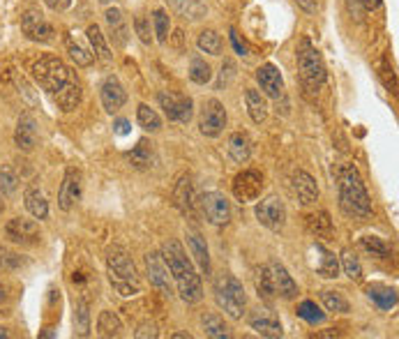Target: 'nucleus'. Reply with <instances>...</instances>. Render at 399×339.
<instances>
[{"mask_svg": "<svg viewBox=\"0 0 399 339\" xmlns=\"http://www.w3.org/2000/svg\"><path fill=\"white\" fill-rule=\"evenodd\" d=\"M316 254H318V261H316V272L325 279H335L339 277V261L337 256L332 254L330 249L321 247V245H316Z\"/></svg>", "mask_w": 399, "mask_h": 339, "instance_id": "nucleus-27", "label": "nucleus"}, {"mask_svg": "<svg viewBox=\"0 0 399 339\" xmlns=\"http://www.w3.org/2000/svg\"><path fill=\"white\" fill-rule=\"evenodd\" d=\"M173 5H176V12L180 17L190 21L206 17V3H203V0H173Z\"/></svg>", "mask_w": 399, "mask_h": 339, "instance_id": "nucleus-36", "label": "nucleus"}, {"mask_svg": "<svg viewBox=\"0 0 399 339\" xmlns=\"http://www.w3.org/2000/svg\"><path fill=\"white\" fill-rule=\"evenodd\" d=\"M229 155L231 160L238 162V164H245L250 162L252 157V143H250V136L243 134V132H236L229 136Z\"/></svg>", "mask_w": 399, "mask_h": 339, "instance_id": "nucleus-26", "label": "nucleus"}, {"mask_svg": "<svg viewBox=\"0 0 399 339\" xmlns=\"http://www.w3.org/2000/svg\"><path fill=\"white\" fill-rule=\"evenodd\" d=\"M231 42H234V49H236V51L241 53V56L250 51L247 44H245V40H241V35H238L236 28H231Z\"/></svg>", "mask_w": 399, "mask_h": 339, "instance_id": "nucleus-52", "label": "nucleus"}, {"mask_svg": "<svg viewBox=\"0 0 399 339\" xmlns=\"http://www.w3.org/2000/svg\"><path fill=\"white\" fill-rule=\"evenodd\" d=\"M146 270H148L150 284L155 286L162 295L171 298V295H173V286H171L169 268H166V261L162 258V254H157V251H150V254L146 256Z\"/></svg>", "mask_w": 399, "mask_h": 339, "instance_id": "nucleus-15", "label": "nucleus"}, {"mask_svg": "<svg viewBox=\"0 0 399 339\" xmlns=\"http://www.w3.org/2000/svg\"><path fill=\"white\" fill-rule=\"evenodd\" d=\"M134 337L136 339H157L159 337V333H157V326L155 323H150V321H143L139 328H136V333H134Z\"/></svg>", "mask_w": 399, "mask_h": 339, "instance_id": "nucleus-50", "label": "nucleus"}, {"mask_svg": "<svg viewBox=\"0 0 399 339\" xmlns=\"http://www.w3.org/2000/svg\"><path fill=\"white\" fill-rule=\"evenodd\" d=\"M7 337H10V333H7V328L0 326V339H7Z\"/></svg>", "mask_w": 399, "mask_h": 339, "instance_id": "nucleus-61", "label": "nucleus"}, {"mask_svg": "<svg viewBox=\"0 0 399 339\" xmlns=\"http://www.w3.org/2000/svg\"><path fill=\"white\" fill-rule=\"evenodd\" d=\"M367 295L376 307L383 309V312H388V309H393L397 305V291L390 286L372 284V286H367Z\"/></svg>", "mask_w": 399, "mask_h": 339, "instance_id": "nucleus-28", "label": "nucleus"}, {"mask_svg": "<svg viewBox=\"0 0 399 339\" xmlns=\"http://www.w3.org/2000/svg\"><path fill=\"white\" fill-rule=\"evenodd\" d=\"M190 78L194 83L199 85H206L210 78H213V69H210V65L203 60L201 56H194L192 63H190Z\"/></svg>", "mask_w": 399, "mask_h": 339, "instance_id": "nucleus-39", "label": "nucleus"}, {"mask_svg": "<svg viewBox=\"0 0 399 339\" xmlns=\"http://www.w3.org/2000/svg\"><path fill=\"white\" fill-rule=\"evenodd\" d=\"M86 35H88V42H90V47H92V51H95V56L101 58V60H111V49H108L104 35H101V28L92 24V26H88Z\"/></svg>", "mask_w": 399, "mask_h": 339, "instance_id": "nucleus-34", "label": "nucleus"}, {"mask_svg": "<svg viewBox=\"0 0 399 339\" xmlns=\"http://www.w3.org/2000/svg\"><path fill=\"white\" fill-rule=\"evenodd\" d=\"M33 76L42 88H44L51 99L58 104V109L70 113L76 111V106L81 104L83 88L76 78V72H72L70 65H65L58 56H40L33 63Z\"/></svg>", "mask_w": 399, "mask_h": 339, "instance_id": "nucleus-1", "label": "nucleus"}, {"mask_svg": "<svg viewBox=\"0 0 399 339\" xmlns=\"http://www.w3.org/2000/svg\"><path fill=\"white\" fill-rule=\"evenodd\" d=\"M270 268V275H272V284H275V295L284 300H291L298 295V284L293 282V277L288 275V270L284 268L282 263H268Z\"/></svg>", "mask_w": 399, "mask_h": 339, "instance_id": "nucleus-20", "label": "nucleus"}, {"mask_svg": "<svg viewBox=\"0 0 399 339\" xmlns=\"http://www.w3.org/2000/svg\"><path fill=\"white\" fill-rule=\"evenodd\" d=\"M298 5L302 7V10H307V12H314L316 10V0H298Z\"/></svg>", "mask_w": 399, "mask_h": 339, "instance_id": "nucleus-57", "label": "nucleus"}, {"mask_svg": "<svg viewBox=\"0 0 399 339\" xmlns=\"http://www.w3.org/2000/svg\"><path fill=\"white\" fill-rule=\"evenodd\" d=\"M250 328L256 335L268 337V339H277V337L284 335L279 316L275 314L270 307H256V309H254V312L250 314Z\"/></svg>", "mask_w": 399, "mask_h": 339, "instance_id": "nucleus-14", "label": "nucleus"}, {"mask_svg": "<svg viewBox=\"0 0 399 339\" xmlns=\"http://www.w3.org/2000/svg\"><path fill=\"white\" fill-rule=\"evenodd\" d=\"M339 206L349 217L365 220L372 215V201H369L367 187L353 164H346L339 171Z\"/></svg>", "mask_w": 399, "mask_h": 339, "instance_id": "nucleus-3", "label": "nucleus"}, {"mask_svg": "<svg viewBox=\"0 0 399 339\" xmlns=\"http://www.w3.org/2000/svg\"><path fill=\"white\" fill-rule=\"evenodd\" d=\"M256 220L259 224H263L266 229L270 231H282L286 224V206L284 201H282L279 197H275V194H270V197L261 199V204L256 206Z\"/></svg>", "mask_w": 399, "mask_h": 339, "instance_id": "nucleus-8", "label": "nucleus"}, {"mask_svg": "<svg viewBox=\"0 0 399 339\" xmlns=\"http://www.w3.org/2000/svg\"><path fill=\"white\" fill-rule=\"evenodd\" d=\"M17 185H19V178L10 167H5L0 171V190H3V194H12L17 190Z\"/></svg>", "mask_w": 399, "mask_h": 339, "instance_id": "nucleus-46", "label": "nucleus"}, {"mask_svg": "<svg viewBox=\"0 0 399 339\" xmlns=\"http://www.w3.org/2000/svg\"><path fill=\"white\" fill-rule=\"evenodd\" d=\"M24 201H26L28 213H31L35 220H47L49 217V201L44 199V194H42L38 187H31V190H26Z\"/></svg>", "mask_w": 399, "mask_h": 339, "instance_id": "nucleus-29", "label": "nucleus"}, {"mask_svg": "<svg viewBox=\"0 0 399 339\" xmlns=\"http://www.w3.org/2000/svg\"><path fill=\"white\" fill-rule=\"evenodd\" d=\"M231 190H234V197L241 201V204H252V201H256L261 197V192H263V176L254 169L241 171L234 178Z\"/></svg>", "mask_w": 399, "mask_h": 339, "instance_id": "nucleus-11", "label": "nucleus"}, {"mask_svg": "<svg viewBox=\"0 0 399 339\" xmlns=\"http://www.w3.org/2000/svg\"><path fill=\"white\" fill-rule=\"evenodd\" d=\"M215 302L231 319H243L247 295H245L243 284L234 275H222L215 279Z\"/></svg>", "mask_w": 399, "mask_h": 339, "instance_id": "nucleus-6", "label": "nucleus"}, {"mask_svg": "<svg viewBox=\"0 0 399 339\" xmlns=\"http://www.w3.org/2000/svg\"><path fill=\"white\" fill-rule=\"evenodd\" d=\"M106 272H108V279H111V286L118 291V295H122V298L141 293L139 272H136L134 261L125 254V251H120V249L108 251Z\"/></svg>", "mask_w": 399, "mask_h": 339, "instance_id": "nucleus-5", "label": "nucleus"}, {"mask_svg": "<svg viewBox=\"0 0 399 339\" xmlns=\"http://www.w3.org/2000/svg\"><path fill=\"white\" fill-rule=\"evenodd\" d=\"M152 26H155V35H157V40L164 44V42L169 40V31H171L169 14H166L164 10H157L155 14H152Z\"/></svg>", "mask_w": 399, "mask_h": 339, "instance_id": "nucleus-45", "label": "nucleus"}, {"mask_svg": "<svg viewBox=\"0 0 399 339\" xmlns=\"http://www.w3.org/2000/svg\"><path fill=\"white\" fill-rule=\"evenodd\" d=\"M173 337H176V339H185V337H187V339H192V335H190V333H176Z\"/></svg>", "mask_w": 399, "mask_h": 339, "instance_id": "nucleus-60", "label": "nucleus"}, {"mask_svg": "<svg viewBox=\"0 0 399 339\" xmlns=\"http://www.w3.org/2000/svg\"><path fill=\"white\" fill-rule=\"evenodd\" d=\"M173 42H176V47H178V49L183 47V31H176V33H173Z\"/></svg>", "mask_w": 399, "mask_h": 339, "instance_id": "nucleus-58", "label": "nucleus"}, {"mask_svg": "<svg viewBox=\"0 0 399 339\" xmlns=\"http://www.w3.org/2000/svg\"><path fill=\"white\" fill-rule=\"evenodd\" d=\"M173 201L180 208V213L194 215V190H192V178L183 176L178 180L176 190H173Z\"/></svg>", "mask_w": 399, "mask_h": 339, "instance_id": "nucleus-23", "label": "nucleus"}, {"mask_svg": "<svg viewBox=\"0 0 399 339\" xmlns=\"http://www.w3.org/2000/svg\"><path fill=\"white\" fill-rule=\"evenodd\" d=\"M224 127H227V109H224V104L220 99H208V102L203 104V111L199 118L201 134L208 136V139H215V136H220L224 132Z\"/></svg>", "mask_w": 399, "mask_h": 339, "instance_id": "nucleus-9", "label": "nucleus"}, {"mask_svg": "<svg viewBox=\"0 0 399 339\" xmlns=\"http://www.w3.org/2000/svg\"><path fill=\"white\" fill-rule=\"evenodd\" d=\"M245 104H247L250 118L256 122V125L266 122V118H268V104H266V97L261 95L256 88H247V90H245Z\"/></svg>", "mask_w": 399, "mask_h": 339, "instance_id": "nucleus-25", "label": "nucleus"}, {"mask_svg": "<svg viewBox=\"0 0 399 339\" xmlns=\"http://www.w3.org/2000/svg\"><path fill=\"white\" fill-rule=\"evenodd\" d=\"M129 160H132L136 167H146L150 164V150H148V141H139L134 153H129Z\"/></svg>", "mask_w": 399, "mask_h": 339, "instance_id": "nucleus-47", "label": "nucleus"}, {"mask_svg": "<svg viewBox=\"0 0 399 339\" xmlns=\"http://www.w3.org/2000/svg\"><path fill=\"white\" fill-rule=\"evenodd\" d=\"M14 143L26 153H31L38 146V122H35L33 115H21L19 118L17 129H14Z\"/></svg>", "mask_w": 399, "mask_h": 339, "instance_id": "nucleus-19", "label": "nucleus"}, {"mask_svg": "<svg viewBox=\"0 0 399 339\" xmlns=\"http://www.w3.org/2000/svg\"><path fill=\"white\" fill-rule=\"evenodd\" d=\"M197 44H199V49L203 53H210V56H220L222 53V38L215 31H203L199 35Z\"/></svg>", "mask_w": 399, "mask_h": 339, "instance_id": "nucleus-41", "label": "nucleus"}, {"mask_svg": "<svg viewBox=\"0 0 399 339\" xmlns=\"http://www.w3.org/2000/svg\"><path fill=\"white\" fill-rule=\"evenodd\" d=\"M5 235L17 245H38L40 242V226L33 220L26 217H14L10 224L5 226Z\"/></svg>", "mask_w": 399, "mask_h": 339, "instance_id": "nucleus-16", "label": "nucleus"}, {"mask_svg": "<svg viewBox=\"0 0 399 339\" xmlns=\"http://www.w3.org/2000/svg\"><path fill=\"white\" fill-rule=\"evenodd\" d=\"M316 337H339L337 330H328V333H316Z\"/></svg>", "mask_w": 399, "mask_h": 339, "instance_id": "nucleus-59", "label": "nucleus"}, {"mask_svg": "<svg viewBox=\"0 0 399 339\" xmlns=\"http://www.w3.org/2000/svg\"><path fill=\"white\" fill-rule=\"evenodd\" d=\"M136 120H139L141 129H146L150 134H155L162 129V118H159L157 111H152L148 104H139V109H136Z\"/></svg>", "mask_w": 399, "mask_h": 339, "instance_id": "nucleus-37", "label": "nucleus"}, {"mask_svg": "<svg viewBox=\"0 0 399 339\" xmlns=\"http://www.w3.org/2000/svg\"><path fill=\"white\" fill-rule=\"evenodd\" d=\"M99 97H101V106H104L106 113H118L127 102V92L122 88V83L118 81V76H106L104 83L99 88Z\"/></svg>", "mask_w": 399, "mask_h": 339, "instance_id": "nucleus-17", "label": "nucleus"}, {"mask_svg": "<svg viewBox=\"0 0 399 339\" xmlns=\"http://www.w3.org/2000/svg\"><path fill=\"white\" fill-rule=\"evenodd\" d=\"M115 132H118L120 136H122V134H127V132H129V122H127L125 118L115 120Z\"/></svg>", "mask_w": 399, "mask_h": 339, "instance_id": "nucleus-56", "label": "nucleus"}, {"mask_svg": "<svg viewBox=\"0 0 399 339\" xmlns=\"http://www.w3.org/2000/svg\"><path fill=\"white\" fill-rule=\"evenodd\" d=\"M254 284H256L259 298H263L268 302L275 298V284H272V275H270V268H268V265H261V268H256Z\"/></svg>", "mask_w": 399, "mask_h": 339, "instance_id": "nucleus-32", "label": "nucleus"}, {"mask_svg": "<svg viewBox=\"0 0 399 339\" xmlns=\"http://www.w3.org/2000/svg\"><path fill=\"white\" fill-rule=\"evenodd\" d=\"M134 31H136V35H139V40L143 42V44H150V42H152V38H150V19L136 17L134 19Z\"/></svg>", "mask_w": 399, "mask_h": 339, "instance_id": "nucleus-48", "label": "nucleus"}, {"mask_svg": "<svg viewBox=\"0 0 399 339\" xmlns=\"http://www.w3.org/2000/svg\"><path fill=\"white\" fill-rule=\"evenodd\" d=\"M5 213V201H3V194H0V215Z\"/></svg>", "mask_w": 399, "mask_h": 339, "instance_id": "nucleus-62", "label": "nucleus"}, {"mask_svg": "<svg viewBox=\"0 0 399 339\" xmlns=\"http://www.w3.org/2000/svg\"><path fill=\"white\" fill-rule=\"evenodd\" d=\"M307 226L311 233L316 235H330L332 233V220L328 213H316V215H309L307 217Z\"/></svg>", "mask_w": 399, "mask_h": 339, "instance_id": "nucleus-43", "label": "nucleus"}, {"mask_svg": "<svg viewBox=\"0 0 399 339\" xmlns=\"http://www.w3.org/2000/svg\"><path fill=\"white\" fill-rule=\"evenodd\" d=\"M342 268H344V275L351 277L353 282H360L362 279V263H360V258L355 256V251H351V249L342 251Z\"/></svg>", "mask_w": 399, "mask_h": 339, "instance_id": "nucleus-40", "label": "nucleus"}, {"mask_svg": "<svg viewBox=\"0 0 399 339\" xmlns=\"http://www.w3.org/2000/svg\"><path fill=\"white\" fill-rule=\"evenodd\" d=\"M291 183H293L295 197H298V201H300L302 206L316 204V199H318V185H316V180L311 178L307 171H295L293 178H291Z\"/></svg>", "mask_w": 399, "mask_h": 339, "instance_id": "nucleus-21", "label": "nucleus"}, {"mask_svg": "<svg viewBox=\"0 0 399 339\" xmlns=\"http://www.w3.org/2000/svg\"><path fill=\"white\" fill-rule=\"evenodd\" d=\"M157 102H159V106L164 109L166 118H169L171 122H180V125H187V122L192 120V113H194L192 97L180 95V92L162 90V92L157 95Z\"/></svg>", "mask_w": 399, "mask_h": 339, "instance_id": "nucleus-7", "label": "nucleus"}, {"mask_svg": "<svg viewBox=\"0 0 399 339\" xmlns=\"http://www.w3.org/2000/svg\"><path fill=\"white\" fill-rule=\"evenodd\" d=\"M101 5H108V3H113V0H99Z\"/></svg>", "mask_w": 399, "mask_h": 339, "instance_id": "nucleus-63", "label": "nucleus"}, {"mask_svg": "<svg viewBox=\"0 0 399 339\" xmlns=\"http://www.w3.org/2000/svg\"><path fill=\"white\" fill-rule=\"evenodd\" d=\"M201 210L213 226H227L231 222V204L220 192H206L201 197Z\"/></svg>", "mask_w": 399, "mask_h": 339, "instance_id": "nucleus-12", "label": "nucleus"}, {"mask_svg": "<svg viewBox=\"0 0 399 339\" xmlns=\"http://www.w3.org/2000/svg\"><path fill=\"white\" fill-rule=\"evenodd\" d=\"M295 312H298L300 319L307 321L309 326H321V323H325V312H321V307H318L314 300H302Z\"/></svg>", "mask_w": 399, "mask_h": 339, "instance_id": "nucleus-38", "label": "nucleus"}, {"mask_svg": "<svg viewBox=\"0 0 399 339\" xmlns=\"http://www.w3.org/2000/svg\"><path fill=\"white\" fill-rule=\"evenodd\" d=\"M19 265H21V258L17 254L0 249V268H19Z\"/></svg>", "mask_w": 399, "mask_h": 339, "instance_id": "nucleus-51", "label": "nucleus"}, {"mask_svg": "<svg viewBox=\"0 0 399 339\" xmlns=\"http://www.w3.org/2000/svg\"><path fill=\"white\" fill-rule=\"evenodd\" d=\"M295 60H298V74L304 85V90L318 92L323 88V83L328 81V72H325L323 56L318 53V49L311 44L309 38H302L295 51Z\"/></svg>", "mask_w": 399, "mask_h": 339, "instance_id": "nucleus-4", "label": "nucleus"}, {"mask_svg": "<svg viewBox=\"0 0 399 339\" xmlns=\"http://www.w3.org/2000/svg\"><path fill=\"white\" fill-rule=\"evenodd\" d=\"M74 328L81 337L90 335V307H88V300L83 298H79L74 305Z\"/></svg>", "mask_w": 399, "mask_h": 339, "instance_id": "nucleus-35", "label": "nucleus"}, {"mask_svg": "<svg viewBox=\"0 0 399 339\" xmlns=\"http://www.w3.org/2000/svg\"><path fill=\"white\" fill-rule=\"evenodd\" d=\"M44 3L51 7L54 12H65L72 5V0H44Z\"/></svg>", "mask_w": 399, "mask_h": 339, "instance_id": "nucleus-54", "label": "nucleus"}, {"mask_svg": "<svg viewBox=\"0 0 399 339\" xmlns=\"http://www.w3.org/2000/svg\"><path fill=\"white\" fill-rule=\"evenodd\" d=\"M187 245H190V251H192L194 261H197L199 268L208 275V272H210V254H208L206 238H203L201 233H197V231H190V233H187Z\"/></svg>", "mask_w": 399, "mask_h": 339, "instance_id": "nucleus-24", "label": "nucleus"}, {"mask_svg": "<svg viewBox=\"0 0 399 339\" xmlns=\"http://www.w3.org/2000/svg\"><path fill=\"white\" fill-rule=\"evenodd\" d=\"M81 192H83L81 171H79L76 167H67V169H65L60 190H58V208L65 210V213L72 210V208L76 206V201L81 199Z\"/></svg>", "mask_w": 399, "mask_h": 339, "instance_id": "nucleus-10", "label": "nucleus"}, {"mask_svg": "<svg viewBox=\"0 0 399 339\" xmlns=\"http://www.w3.org/2000/svg\"><path fill=\"white\" fill-rule=\"evenodd\" d=\"M162 258L166 261V268H169L176 288L187 305H197L203 298V286H201V277L197 275V268L194 263L187 258L183 245L178 240H166L162 245Z\"/></svg>", "mask_w": 399, "mask_h": 339, "instance_id": "nucleus-2", "label": "nucleus"}, {"mask_svg": "<svg viewBox=\"0 0 399 339\" xmlns=\"http://www.w3.org/2000/svg\"><path fill=\"white\" fill-rule=\"evenodd\" d=\"M65 44H67V51L72 56V60H74L79 67H88V65H92V60H95V53H90L86 47H81L79 42H74L72 33L65 35Z\"/></svg>", "mask_w": 399, "mask_h": 339, "instance_id": "nucleus-33", "label": "nucleus"}, {"mask_svg": "<svg viewBox=\"0 0 399 339\" xmlns=\"http://www.w3.org/2000/svg\"><path fill=\"white\" fill-rule=\"evenodd\" d=\"M256 81L268 97L279 99L284 95V78H282V72L277 69V65H272V63L261 65L256 69Z\"/></svg>", "mask_w": 399, "mask_h": 339, "instance_id": "nucleus-18", "label": "nucleus"}, {"mask_svg": "<svg viewBox=\"0 0 399 339\" xmlns=\"http://www.w3.org/2000/svg\"><path fill=\"white\" fill-rule=\"evenodd\" d=\"M360 5H362V10H365V12H374V10H379V7H381V0H360Z\"/></svg>", "mask_w": 399, "mask_h": 339, "instance_id": "nucleus-55", "label": "nucleus"}, {"mask_svg": "<svg viewBox=\"0 0 399 339\" xmlns=\"http://www.w3.org/2000/svg\"><path fill=\"white\" fill-rule=\"evenodd\" d=\"M106 26H108V35H111L113 44L115 47H125L127 44V38H129V31H127V24H125V17H122L120 10H115V7H111V10H106Z\"/></svg>", "mask_w": 399, "mask_h": 339, "instance_id": "nucleus-22", "label": "nucleus"}, {"mask_svg": "<svg viewBox=\"0 0 399 339\" xmlns=\"http://www.w3.org/2000/svg\"><path fill=\"white\" fill-rule=\"evenodd\" d=\"M381 76H383V83H386V88H390V92H397L395 72H393V67L388 65V60L381 63Z\"/></svg>", "mask_w": 399, "mask_h": 339, "instance_id": "nucleus-49", "label": "nucleus"}, {"mask_svg": "<svg viewBox=\"0 0 399 339\" xmlns=\"http://www.w3.org/2000/svg\"><path fill=\"white\" fill-rule=\"evenodd\" d=\"M321 300H323V305L328 312H337V314H346L349 312V300L344 298L342 293H337V291H321Z\"/></svg>", "mask_w": 399, "mask_h": 339, "instance_id": "nucleus-42", "label": "nucleus"}, {"mask_svg": "<svg viewBox=\"0 0 399 339\" xmlns=\"http://www.w3.org/2000/svg\"><path fill=\"white\" fill-rule=\"evenodd\" d=\"M362 247H365L372 256H379V258H388V254H390V247L379 235H365L362 238Z\"/></svg>", "mask_w": 399, "mask_h": 339, "instance_id": "nucleus-44", "label": "nucleus"}, {"mask_svg": "<svg viewBox=\"0 0 399 339\" xmlns=\"http://www.w3.org/2000/svg\"><path fill=\"white\" fill-rule=\"evenodd\" d=\"M0 314H10V293L0 284Z\"/></svg>", "mask_w": 399, "mask_h": 339, "instance_id": "nucleus-53", "label": "nucleus"}, {"mask_svg": "<svg viewBox=\"0 0 399 339\" xmlns=\"http://www.w3.org/2000/svg\"><path fill=\"white\" fill-rule=\"evenodd\" d=\"M201 326H203V333H206V337L210 339H229L231 333H229V326L224 323V319L220 314H203L201 316Z\"/></svg>", "mask_w": 399, "mask_h": 339, "instance_id": "nucleus-30", "label": "nucleus"}, {"mask_svg": "<svg viewBox=\"0 0 399 339\" xmlns=\"http://www.w3.org/2000/svg\"><path fill=\"white\" fill-rule=\"evenodd\" d=\"M97 333H99V337H120L122 321L113 312L104 309V312L99 314V319H97Z\"/></svg>", "mask_w": 399, "mask_h": 339, "instance_id": "nucleus-31", "label": "nucleus"}, {"mask_svg": "<svg viewBox=\"0 0 399 339\" xmlns=\"http://www.w3.org/2000/svg\"><path fill=\"white\" fill-rule=\"evenodd\" d=\"M21 33H24L28 40L42 42V44L51 42L56 35L54 26H51L49 21L42 17V12H38V10H28L24 17H21Z\"/></svg>", "mask_w": 399, "mask_h": 339, "instance_id": "nucleus-13", "label": "nucleus"}]
</instances>
